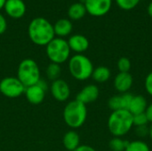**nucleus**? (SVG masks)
I'll list each match as a JSON object with an SVG mask.
<instances>
[{
    "label": "nucleus",
    "mask_w": 152,
    "mask_h": 151,
    "mask_svg": "<svg viewBox=\"0 0 152 151\" xmlns=\"http://www.w3.org/2000/svg\"><path fill=\"white\" fill-rule=\"evenodd\" d=\"M28 37L31 42L39 46H46L54 37L53 25L45 18H34L28 28Z\"/></svg>",
    "instance_id": "1"
},
{
    "label": "nucleus",
    "mask_w": 152,
    "mask_h": 151,
    "mask_svg": "<svg viewBox=\"0 0 152 151\" xmlns=\"http://www.w3.org/2000/svg\"><path fill=\"white\" fill-rule=\"evenodd\" d=\"M133 126V115L126 109L112 111L108 118V129L114 137L127 134Z\"/></svg>",
    "instance_id": "2"
},
{
    "label": "nucleus",
    "mask_w": 152,
    "mask_h": 151,
    "mask_svg": "<svg viewBox=\"0 0 152 151\" xmlns=\"http://www.w3.org/2000/svg\"><path fill=\"white\" fill-rule=\"evenodd\" d=\"M86 105L79 102L76 99L66 104L63 109V119L69 127L72 129L79 128L86 123Z\"/></svg>",
    "instance_id": "3"
},
{
    "label": "nucleus",
    "mask_w": 152,
    "mask_h": 151,
    "mask_svg": "<svg viewBox=\"0 0 152 151\" xmlns=\"http://www.w3.org/2000/svg\"><path fill=\"white\" fill-rule=\"evenodd\" d=\"M68 68L70 75L78 81L90 78L94 69L91 60L84 54H75L70 57Z\"/></svg>",
    "instance_id": "4"
},
{
    "label": "nucleus",
    "mask_w": 152,
    "mask_h": 151,
    "mask_svg": "<svg viewBox=\"0 0 152 151\" xmlns=\"http://www.w3.org/2000/svg\"><path fill=\"white\" fill-rule=\"evenodd\" d=\"M17 78L25 87L36 85L40 79V69L33 59L27 58L22 60L17 69Z\"/></svg>",
    "instance_id": "5"
},
{
    "label": "nucleus",
    "mask_w": 152,
    "mask_h": 151,
    "mask_svg": "<svg viewBox=\"0 0 152 151\" xmlns=\"http://www.w3.org/2000/svg\"><path fill=\"white\" fill-rule=\"evenodd\" d=\"M70 48L68 41L61 37H54L46 46L45 53L47 58L51 62L56 64H62L70 58Z\"/></svg>",
    "instance_id": "6"
},
{
    "label": "nucleus",
    "mask_w": 152,
    "mask_h": 151,
    "mask_svg": "<svg viewBox=\"0 0 152 151\" xmlns=\"http://www.w3.org/2000/svg\"><path fill=\"white\" fill-rule=\"evenodd\" d=\"M25 89L17 77H6L0 81V93L7 98H18L24 94Z\"/></svg>",
    "instance_id": "7"
},
{
    "label": "nucleus",
    "mask_w": 152,
    "mask_h": 151,
    "mask_svg": "<svg viewBox=\"0 0 152 151\" xmlns=\"http://www.w3.org/2000/svg\"><path fill=\"white\" fill-rule=\"evenodd\" d=\"M86 12L94 17L107 14L112 5V0H84Z\"/></svg>",
    "instance_id": "8"
},
{
    "label": "nucleus",
    "mask_w": 152,
    "mask_h": 151,
    "mask_svg": "<svg viewBox=\"0 0 152 151\" xmlns=\"http://www.w3.org/2000/svg\"><path fill=\"white\" fill-rule=\"evenodd\" d=\"M50 92L53 99L60 102H64L68 101L71 93L69 84L61 78L52 82Z\"/></svg>",
    "instance_id": "9"
},
{
    "label": "nucleus",
    "mask_w": 152,
    "mask_h": 151,
    "mask_svg": "<svg viewBox=\"0 0 152 151\" xmlns=\"http://www.w3.org/2000/svg\"><path fill=\"white\" fill-rule=\"evenodd\" d=\"M100 95V90L96 85H87L82 88L76 96V100L79 102L87 105L94 102Z\"/></svg>",
    "instance_id": "10"
},
{
    "label": "nucleus",
    "mask_w": 152,
    "mask_h": 151,
    "mask_svg": "<svg viewBox=\"0 0 152 151\" xmlns=\"http://www.w3.org/2000/svg\"><path fill=\"white\" fill-rule=\"evenodd\" d=\"M133 96L134 95L130 93H121L119 95L112 96L108 101V106L112 111L120 110V109L128 110Z\"/></svg>",
    "instance_id": "11"
},
{
    "label": "nucleus",
    "mask_w": 152,
    "mask_h": 151,
    "mask_svg": "<svg viewBox=\"0 0 152 151\" xmlns=\"http://www.w3.org/2000/svg\"><path fill=\"white\" fill-rule=\"evenodd\" d=\"M4 9L12 19H20L26 12V4L22 0H6Z\"/></svg>",
    "instance_id": "12"
},
{
    "label": "nucleus",
    "mask_w": 152,
    "mask_h": 151,
    "mask_svg": "<svg viewBox=\"0 0 152 151\" xmlns=\"http://www.w3.org/2000/svg\"><path fill=\"white\" fill-rule=\"evenodd\" d=\"M45 93L46 90L41 87L38 84L26 87L24 92V95L27 101L33 105H38L42 103L45 98Z\"/></svg>",
    "instance_id": "13"
},
{
    "label": "nucleus",
    "mask_w": 152,
    "mask_h": 151,
    "mask_svg": "<svg viewBox=\"0 0 152 151\" xmlns=\"http://www.w3.org/2000/svg\"><path fill=\"white\" fill-rule=\"evenodd\" d=\"M134 83L133 76L129 72H119L114 78V88L120 93H128Z\"/></svg>",
    "instance_id": "14"
},
{
    "label": "nucleus",
    "mask_w": 152,
    "mask_h": 151,
    "mask_svg": "<svg viewBox=\"0 0 152 151\" xmlns=\"http://www.w3.org/2000/svg\"><path fill=\"white\" fill-rule=\"evenodd\" d=\"M67 41L70 50L75 52L77 54H83V53H85L89 47V41L87 37L80 34L71 36Z\"/></svg>",
    "instance_id": "15"
},
{
    "label": "nucleus",
    "mask_w": 152,
    "mask_h": 151,
    "mask_svg": "<svg viewBox=\"0 0 152 151\" xmlns=\"http://www.w3.org/2000/svg\"><path fill=\"white\" fill-rule=\"evenodd\" d=\"M73 29V25L69 19H60L53 24V30L57 37H65L69 36Z\"/></svg>",
    "instance_id": "16"
},
{
    "label": "nucleus",
    "mask_w": 152,
    "mask_h": 151,
    "mask_svg": "<svg viewBox=\"0 0 152 151\" xmlns=\"http://www.w3.org/2000/svg\"><path fill=\"white\" fill-rule=\"evenodd\" d=\"M62 144L65 150L68 151H74L80 145V137L79 134L74 131H68L62 138Z\"/></svg>",
    "instance_id": "17"
},
{
    "label": "nucleus",
    "mask_w": 152,
    "mask_h": 151,
    "mask_svg": "<svg viewBox=\"0 0 152 151\" xmlns=\"http://www.w3.org/2000/svg\"><path fill=\"white\" fill-rule=\"evenodd\" d=\"M148 107L147 101L142 95H134L131 101L128 111L134 116L141 113H144Z\"/></svg>",
    "instance_id": "18"
},
{
    "label": "nucleus",
    "mask_w": 152,
    "mask_h": 151,
    "mask_svg": "<svg viewBox=\"0 0 152 151\" xmlns=\"http://www.w3.org/2000/svg\"><path fill=\"white\" fill-rule=\"evenodd\" d=\"M86 13V9L84 3H74L68 10V16L73 20H81Z\"/></svg>",
    "instance_id": "19"
},
{
    "label": "nucleus",
    "mask_w": 152,
    "mask_h": 151,
    "mask_svg": "<svg viewBox=\"0 0 152 151\" xmlns=\"http://www.w3.org/2000/svg\"><path fill=\"white\" fill-rule=\"evenodd\" d=\"M111 77V72L109 68L105 66H100L94 69L92 77L93 79L97 83H105L109 81Z\"/></svg>",
    "instance_id": "20"
},
{
    "label": "nucleus",
    "mask_w": 152,
    "mask_h": 151,
    "mask_svg": "<svg viewBox=\"0 0 152 151\" xmlns=\"http://www.w3.org/2000/svg\"><path fill=\"white\" fill-rule=\"evenodd\" d=\"M61 72V65L51 62V63L48 64V66L46 67V69H45L46 78L48 80L52 81V82L55 81V80L60 78Z\"/></svg>",
    "instance_id": "21"
},
{
    "label": "nucleus",
    "mask_w": 152,
    "mask_h": 151,
    "mask_svg": "<svg viewBox=\"0 0 152 151\" xmlns=\"http://www.w3.org/2000/svg\"><path fill=\"white\" fill-rule=\"evenodd\" d=\"M128 144V141L123 140L121 137H114L109 142V147L111 151H125Z\"/></svg>",
    "instance_id": "22"
},
{
    "label": "nucleus",
    "mask_w": 152,
    "mask_h": 151,
    "mask_svg": "<svg viewBox=\"0 0 152 151\" xmlns=\"http://www.w3.org/2000/svg\"><path fill=\"white\" fill-rule=\"evenodd\" d=\"M125 151H151L149 145L141 140L128 142L127 147Z\"/></svg>",
    "instance_id": "23"
},
{
    "label": "nucleus",
    "mask_w": 152,
    "mask_h": 151,
    "mask_svg": "<svg viewBox=\"0 0 152 151\" xmlns=\"http://www.w3.org/2000/svg\"><path fill=\"white\" fill-rule=\"evenodd\" d=\"M141 0H116L118 5L123 10H132L137 6Z\"/></svg>",
    "instance_id": "24"
},
{
    "label": "nucleus",
    "mask_w": 152,
    "mask_h": 151,
    "mask_svg": "<svg viewBox=\"0 0 152 151\" xmlns=\"http://www.w3.org/2000/svg\"><path fill=\"white\" fill-rule=\"evenodd\" d=\"M119 72H129L131 69V61L127 57H121L117 63Z\"/></svg>",
    "instance_id": "25"
},
{
    "label": "nucleus",
    "mask_w": 152,
    "mask_h": 151,
    "mask_svg": "<svg viewBox=\"0 0 152 151\" xmlns=\"http://www.w3.org/2000/svg\"><path fill=\"white\" fill-rule=\"evenodd\" d=\"M133 123H134V125L135 127L147 125L149 124V121H148V118L145 115V112L138 114V115H134L133 116Z\"/></svg>",
    "instance_id": "26"
},
{
    "label": "nucleus",
    "mask_w": 152,
    "mask_h": 151,
    "mask_svg": "<svg viewBox=\"0 0 152 151\" xmlns=\"http://www.w3.org/2000/svg\"><path fill=\"white\" fill-rule=\"evenodd\" d=\"M135 133H136L137 136H139L141 138H144L147 135H149V127L147 125L137 126L135 128Z\"/></svg>",
    "instance_id": "27"
},
{
    "label": "nucleus",
    "mask_w": 152,
    "mask_h": 151,
    "mask_svg": "<svg viewBox=\"0 0 152 151\" xmlns=\"http://www.w3.org/2000/svg\"><path fill=\"white\" fill-rule=\"evenodd\" d=\"M144 85H145V89L146 92L152 96V71L151 73H149L145 78V82H144Z\"/></svg>",
    "instance_id": "28"
},
{
    "label": "nucleus",
    "mask_w": 152,
    "mask_h": 151,
    "mask_svg": "<svg viewBox=\"0 0 152 151\" xmlns=\"http://www.w3.org/2000/svg\"><path fill=\"white\" fill-rule=\"evenodd\" d=\"M7 29V21L4 16L0 13V35L4 34Z\"/></svg>",
    "instance_id": "29"
},
{
    "label": "nucleus",
    "mask_w": 152,
    "mask_h": 151,
    "mask_svg": "<svg viewBox=\"0 0 152 151\" xmlns=\"http://www.w3.org/2000/svg\"><path fill=\"white\" fill-rule=\"evenodd\" d=\"M145 115L148 118L149 123L152 124V103H151L150 105H148L146 110H145Z\"/></svg>",
    "instance_id": "30"
},
{
    "label": "nucleus",
    "mask_w": 152,
    "mask_h": 151,
    "mask_svg": "<svg viewBox=\"0 0 152 151\" xmlns=\"http://www.w3.org/2000/svg\"><path fill=\"white\" fill-rule=\"evenodd\" d=\"M74 151H96L89 145H79Z\"/></svg>",
    "instance_id": "31"
},
{
    "label": "nucleus",
    "mask_w": 152,
    "mask_h": 151,
    "mask_svg": "<svg viewBox=\"0 0 152 151\" xmlns=\"http://www.w3.org/2000/svg\"><path fill=\"white\" fill-rule=\"evenodd\" d=\"M148 13L152 18V1L151 2V4H149V6H148Z\"/></svg>",
    "instance_id": "32"
},
{
    "label": "nucleus",
    "mask_w": 152,
    "mask_h": 151,
    "mask_svg": "<svg viewBox=\"0 0 152 151\" xmlns=\"http://www.w3.org/2000/svg\"><path fill=\"white\" fill-rule=\"evenodd\" d=\"M5 2H6V0H0V10L4 9V6Z\"/></svg>",
    "instance_id": "33"
},
{
    "label": "nucleus",
    "mask_w": 152,
    "mask_h": 151,
    "mask_svg": "<svg viewBox=\"0 0 152 151\" xmlns=\"http://www.w3.org/2000/svg\"><path fill=\"white\" fill-rule=\"evenodd\" d=\"M149 136H150V138L151 139L152 141V124L149 127Z\"/></svg>",
    "instance_id": "34"
},
{
    "label": "nucleus",
    "mask_w": 152,
    "mask_h": 151,
    "mask_svg": "<svg viewBox=\"0 0 152 151\" xmlns=\"http://www.w3.org/2000/svg\"><path fill=\"white\" fill-rule=\"evenodd\" d=\"M66 151H68V150H66Z\"/></svg>",
    "instance_id": "35"
}]
</instances>
